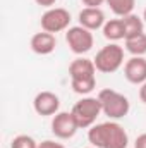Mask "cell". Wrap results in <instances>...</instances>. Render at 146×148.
<instances>
[{"mask_svg":"<svg viewBox=\"0 0 146 148\" xmlns=\"http://www.w3.org/2000/svg\"><path fill=\"white\" fill-rule=\"evenodd\" d=\"M88 140L95 148H127L129 145L126 129L113 121L91 126L88 131Z\"/></svg>","mask_w":146,"mask_h":148,"instance_id":"1","label":"cell"},{"mask_svg":"<svg viewBox=\"0 0 146 148\" xmlns=\"http://www.w3.org/2000/svg\"><path fill=\"white\" fill-rule=\"evenodd\" d=\"M96 67L95 62L84 57L74 59L69 66V76H71V86L77 95H88L96 86Z\"/></svg>","mask_w":146,"mask_h":148,"instance_id":"2","label":"cell"},{"mask_svg":"<svg viewBox=\"0 0 146 148\" xmlns=\"http://www.w3.org/2000/svg\"><path fill=\"white\" fill-rule=\"evenodd\" d=\"M98 98H100V103H102V112L113 121L122 119L129 114L131 103H129L127 97H124L122 93H119L115 90H110V88L102 90L98 93Z\"/></svg>","mask_w":146,"mask_h":148,"instance_id":"3","label":"cell"},{"mask_svg":"<svg viewBox=\"0 0 146 148\" xmlns=\"http://www.w3.org/2000/svg\"><path fill=\"white\" fill-rule=\"evenodd\" d=\"M72 115L79 126V129H86V127H91L95 126L98 115L102 114V103H100V98L96 97H84L81 98L79 102H76L72 107Z\"/></svg>","mask_w":146,"mask_h":148,"instance_id":"4","label":"cell"},{"mask_svg":"<svg viewBox=\"0 0 146 148\" xmlns=\"http://www.w3.org/2000/svg\"><path fill=\"white\" fill-rule=\"evenodd\" d=\"M93 62H95L96 71H100V73L105 74L115 73L124 64V48L117 43H110L96 53Z\"/></svg>","mask_w":146,"mask_h":148,"instance_id":"5","label":"cell"},{"mask_svg":"<svg viewBox=\"0 0 146 148\" xmlns=\"http://www.w3.org/2000/svg\"><path fill=\"white\" fill-rule=\"evenodd\" d=\"M41 29L46 33H59L69 28L71 24V14L69 10L62 7H50L43 16H41Z\"/></svg>","mask_w":146,"mask_h":148,"instance_id":"6","label":"cell"},{"mask_svg":"<svg viewBox=\"0 0 146 148\" xmlns=\"http://www.w3.org/2000/svg\"><path fill=\"white\" fill-rule=\"evenodd\" d=\"M65 41H67L69 48L72 50L74 53H77V55H83V53L89 52L93 48V43H95L91 31L83 28V26L69 28L67 33H65Z\"/></svg>","mask_w":146,"mask_h":148,"instance_id":"7","label":"cell"},{"mask_svg":"<svg viewBox=\"0 0 146 148\" xmlns=\"http://www.w3.org/2000/svg\"><path fill=\"white\" fill-rule=\"evenodd\" d=\"M79 129L72 112H57L52 121V133L60 140H69Z\"/></svg>","mask_w":146,"mask_h":148,"instance_id":"8","label":"cell"},{"mask_svg":"<svg viewBox=\"0 0 146 148\" xmlns=\"http://www.w3.org/2000/svg\"><path fill=\"white\" fill-rule=\"evenodd\" d=\"M33 107L38 115H55L60 107V100L52 91H40L33 100Z\"/></svg>","mask_w":146,"mask_h":148,"instance_id":"9","label":"cell"},{"mask_svg":"<svg viewBox=\"0 0 146 148\" xmlns=\"http://www.w3.org/2000/svg\"><path fill=\"white\" fill-rule=\"evenodd\" d=\"M124 76L132 84H143L146 81V59L131 57L124 66Z\"/></svg>","mask_w":146,"mask_h":148,"instance_id":"10","label":"cell"},{"mask_svg":"<svg viewBox=\"0 0 146 148\" xmlns=\"http://www.w3.org/2000/svg\"><path fill=\"white\" fill-rule=\"evenodd\" d=\"M105 14L102 9H95V7H84L81 12H79V26L89 29V31H95V29H100L105 26Z\"/></svg>","mask_w":146,"mask_h":148,"instance_id":"11","label":"cell"},{"mask_svg":"<svg viewBox=\"0 0 146 148\" xmlns=\"http://www.w3.org/2000/svg\"><path fill=\"white\" fill-rule=\"evenodd\" d=\"M31 50L38 53V55H48L55 50L57 47V38L52 33H46V31H41V33H36L31 38Z\"/></svg>","mask_w":146,"mask_h":148,"instance_id":"12","label":"cell"},{"mask_svg":"<svg viewBox=\"0 0 146 148\" xmlns=\"http://www.w3.org/2000/svg\"><path fill=\"white\" fill-rule=\"evenodd\" d=\"M102 29H103V36L110 41H113V43L119 41V40H126V26H124L122 17L107 21Z\"/></svg>","mask_w":146,"mask_h":148,"instance_id":"13","label":"cell"},{"mask_svg":"<svg viewBox=\"0 0 146 148\" xmlns=\"http://www.w3.org/2000/svg\"><path fill=\"white\" fill-rule=\"evenodd\" d=\"M126 41V50L132 57H143L146 53V33H139L136 36H129Z\"/></svg>","mask_w":146,"mask_h":148,"instance_id":"14","label":"cell"},{"mask_svg":"<svg viewBox=\"0 0 146 148\" xmlns=\"http://www.w3.org/2000/svg\"><path fill=\"white\" fill-rule=\"evenodd\" d=\"M124 26H126V38L129 36H136L139 33H145V21L136 16V14H129L126 17H122Z\"/></svg>","mask_w":146,"mask_h":148,"instance_id":"15","label":"cell"},{"mask_svg":"<svg viewBox=\"0 0 146 148\" xmlns=\"http://www.w3.org/2000/svg\"><path fill=\"white\" fill-rule=\"evenodd\" d=\"M108 7L112 9V12L119 17H126L129 14H132L136 0H107Z\"/></svg>","mask_w":146,"mask_h":148,"instance_id":"16","label":"cell"},{"mask_svg":"<svg viewBox=\"0 0 146 148\" xmlns=\"http://www.w3.org/2000/svg\"><path fill=\"white\" fill-rule=\"evenodd\" d=\"M10 148H38V143L28 134H19L10 141Z\"/></svg>","mask_w":146,"mask_h":148,"instance_id":"17","label":"cell"},{"mask_svg":"<svg viewBox=\"0 0 146 148\" xmlns=\"http://www.w3.org/2000/svg\"><path fill=\"white\" fill-rule=\"evenodd\" d=\"M38 148H65V147L57 143V141H53V140H45V141L38 143Z\"/></svg>","mask_w":146,"mask_h":148,"instance_id":"18","label":"cell"},{"mask_svg":"<svg viewBox=\"0 0 146 148\" xmlns=\"http://www.w3.org/2000/svg\"><path fill=\"white\" fill-rule=\"evenodd\" d=\"M86 7H95V9H100V5H103L107 0H81Z\"/></svg>","mask_w":146,"mask_h":148,"instance_id":"19","label":"cell"},{"mask_svg":"<svg viewBox=\"0 0 146 148\" xmlns=\"http://www.w3.org/2000/svg\"><path fill=\"white\" fill-rule=\"evenodd\" d=\"M134 148H146V133L139 134L136 138V143H134Z\"/></svg>","mask_w":146,"mask_h":148,"instance_id":"20","label":"cell"},{"mask_svg":"<svg viewBox=\"0 0 146 148\" xmlns=\"http://www.w3.org/2000/svg\"><path fill=\"white\" fill-rule=\"evenodd\" d=\"M139 100L143 103H146V81L141 84V88H139Z\"/></svg>","mask_w":146,"mask_h":148,"instance_id":"21","label":"cell"},{"mask_svg":"<svg viewBox=\"0 0 146 148\" xmlns=\"http://www.w3.org/2000/svg\"><path fill=\"white\" fill-rule=\"evenodd\" d=\"M38 5H41V7H52L57 0H35Z\"/></svg>","mask_w":146,"mask_h":148,"instance_id":"22","label":"cell"},{"mask_svg":"<svg viewBox=\"0 0 146 148\" xmlns=\"http://www.w3.org/2000/svg\"><path fill=\"white\" fill-rule=\"evenodd\" d=\"M143 21L146 23V9H145V12H143Z\"/></svg>","mask_w":146,"mask_h":148,"instance_id":"23","label":"cell"},{"mask_svg":"<svg viewBox=\"0 0 146 148\" xmlns=\"http://www.w3.org/2000/svg\"><path fill=\"white\" fill-rule=\"evenodd\" d=\"M93 148H95V147H93Z\"/></svg>","mask_w":146,"mask_h":148,"instance_id":"24","label":"cell"}]
</instances>
